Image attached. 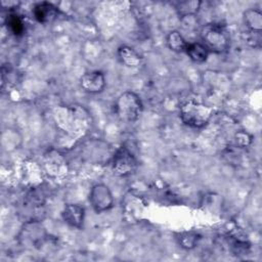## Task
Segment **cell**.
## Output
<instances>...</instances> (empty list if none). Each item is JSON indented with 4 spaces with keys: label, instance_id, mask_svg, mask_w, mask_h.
I'll list each match as a JSON object with an SVG mask.
<instances>
[{
    "label": "cell",
    "instance_id": "6da1fadb",
    "mask_svg": "<svg viewBox=\"0 0 262 262\" xmlns=\"http://www.w3.org/2000/svg\"><path fill=\"white\" fill-rule=\"evenodd\" d=\"M200 36L202 43L210 52L223 53L230 46V34L221 24L211 23L203 26Z\"/></svg>",
    "mask_w": 262,
    "mask_h": 262
},
{
    "label": "cell",
    "instance_id": "7a4b0ae2",
    "mask_svg": "<svg viewBox=\"0 0 262 262\" xmlns=\"http://www.w3.org/2000/svg\"><path fill=\"white\" fill-rule=\"evenodd\" d=\"M214 108L201 102L189 100L184 102L179 108V116L181 121L191 128L205 127L214 115Z\"/></svg>",
    "mask_w": 262,
    "mask_h": 262
},
{
    "label": "cell",
    "instance_id": "3957f363",
    "mask_svg": "<svg viewBox=\"0 0 262 262\" xmlns=\"http://www.w3.org/2000/svg\"><path fill=\"white\" fill-rule=\"evenodd\" d=\"M115 110L122 121L132 123L137 121L141 116L143 104L140 97L135 92L128 90L118 96Z\"/></svg>",
    "mask_w": 262,
    "mask_h": 262
},
{
    "label": "cell",
    "instance_id": "277c9868",
    "mask_svg": "<svg viewBox=\"0 0 262 262\" xmlns=\"http://www.w3.org/2000/svg\"><path fill=\"white\" fill-rule=\"evenodd\" d=\"M138 162L135 156L126 146L119 147L113 156L112 169L119 177H128L137 170Z\"/></svg>",
    "mask_w": 262,
    "mask_h": 262
},
{
    "label": "cell",
    "instance_id": "5b68a950",
    "mask_svg": "<svg viewBox=\"0 0 262 262\" xmlns=\"http://www.w3.org/2000/svg\"><path fill=\"white\" fill-rule=\"evenodd\" d=\"M89 203L96 213L111 210L114 206V196L110 187L103 183L94 184L89 192Z\"/></svg>",
    "mask_w": 262,
    "mask_h": 262
},
{
    "label": "cell",
    "instance_id": "8992f818",
    "mask_svg": "<svg viewBox=\"0 0 262 262\" xmlns=\"http://www.w3.org/2000/svg\"><path fill=\"white\" fill-rule=\"evenodd\" d=\"M105 84V77L100 71L86 72L80 78V85L82 89L92 94L100 93L103 91Z\"/></svg>",
    "mask_w": 262,
    "mask_h": 262
},
{
    "label": "cell",
    "instance_id": "52a82bcc",
    "mask_svg": "<svg viewBox=\"0 0 262 262\" xmlns=\"http://www.w3.org/2000/svg\"><path fill=\"white\" fill-rule=\"evenodd\" d=\"M46 237L45 228L42 224L38 222H29L26 223L20 232V239L26 244L37 247L39 244H42Z\"/></svg>",
    "mask_w": 262,
    "mask_h": 262
},
{
    "label": "cell",
    "instance_id": "ba28073f",
    "mask_svg": "<svg viewBox=\"0 0 262 262\" xmlns=\"http://www.w3.org/2000/svg\"><path fill=\"white\" fill-rule=\"evenodd\" d=\"M32 13L34 18L38 23L47 24L56 19L59 16L60 11L58 7H56L54 4L44 1V2H39L35 4L32 10Z\"/></svg>",
    "mask_w": 262,
    "mask_h": 262
},
{
    "label": "cell",
    "instance_id": "9c48e42d",
    "mask_svg": "<svg viewBox=\"0 0 262 262\" xmlns=\"http://www.w3.org/2000/svg\"><path fill=\"white\" fill-rule=\"evenodd\" d=\"M61 217L69 226L80 229L84 223L85 209L78 204H67L61 212Z\"/></svg>",
    "mask_w": 262,
    "mask_h": 262
},
{
    "label": "cell",
    "instance_id": "30bf717a",
    "mask_svg": "<svg viewBox=\"0 0 262 262\" xmlns=\"http://www.w3.org/2000/svg\"><path fill=\"white\" fill-rule=\"evenodd\" d=\"M118 58L120 62L128 68H137L142 62V57L140 54L128 45H122L117 51Z\"/></svg>",
    "mask_w": 262,
    "mask_h": 262
},
{
    "label": "cell",
    "instance_id": "8fae6325",
    "mask_svg": "<svg viewBox=\"0 0 262 262\" xmlns=\"http://www.w3.org/2000/svg\"><path fill=\"white\" fill-rule=\"evenodd\" d=\"M243 19L245 26L252 34H260L262 29V13L260 10L254 8L245 10Z\"/></svg>",
    "mask_w": 262,
    "mask_h": 262
},
{
    "label": "cell",
    "instance_id": "7c38bea8",
    "mask_svg": "<svg viewBox=\"0 0 262 262\" xmlns=\"http://www.w3.org/2000/svg\"><path fill=\"white\" fill-rule=\"evenodd\" d=\"M188 57L196 63H203L208 59L210 51L202 42H188L184 51Z\"/></svg>",
    "mask_w": 262,
    "mask_h": 262
},
{
    "label": "cell",
    "instance_id": "4fadbf2b",
    "mask_svg": "<svg viewBox=\"0 0 262 262\" xmlns=\"http://www.w3.org/2000/svg\"><path fill=\"white\" fill-rule=\"evenodd\" d=\"M166 43L170 50L180 53L185 51V48L188 42L184 39V37L181 35L179 31L173 30L168 33L166 37Z\"/></svg>",
    "mask_w": 262,
    "mask_h": 262
},
{
    "label": "cell",
    "instance_id": "5bb4252c",
    "mask_svg": "<svg viewBox=\"0 0 262 262\" xmlns=\"http://www.w3.org/2000/svg\"><path fill=\"white\" fill-rule=\"evenodd\" d=\"M5 25L7 30L15 36H20L25 32V23L19 14L16 12H10L5 18Z\"/></svg>",
    "mask_w": 262,
    "mask_h": 262
},
{
    "label": "cell",
    "instance_id": "9a60e30c",
    "mask_svg": "<svg viewBox=\"0 0 262 262\" xmlns=\"http://www.w3.org/2000/svg\"><path fill=\"white\" fill-rule=\"evenodd\" d=\"M201 4L202 2L196 0L178 2L176 4V11L180 17H187L190 15H194L199 11Z\"/></svg>",
    "mask_w": 262,
    "mask_h": 262
},
{
    "label": "cell",
    "instance_id": "2e32d148",
    "mask_svg": "<svg viewBox=\"0 0 262 262\" xmlns=\"http://www.w3.org/2000/svg\"><path fill=\"white\" fill-rule=\"evenodd\" d=\"M200 238H201L200 235L193 231L182 232L177 237L180 247H182L183 249H186V250H190V249L194 248L198 245Z\"/></svg>",
    "mask_w": 262,
    "mask_h": 262
},
{
    "label": "cell",
    "instance_id": "e0dca14e",
    "mask_svg": "<svg viewBox=\"0 0 262 262\" xmlns=\"http://www.w3.org/2000/svg\"><path fill=\"white\" fill-rule=\"evenodd\" d=\"M235 142L237 146L246 147L252 142V136L246 131H239L235 134Z\"/></svg>",
    "mask_w": 262,
    "mask_h": 262
}]
</instances>
